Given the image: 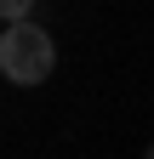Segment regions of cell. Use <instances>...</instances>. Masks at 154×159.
Masks as SVG:
<instances>
[{
  "mask_svg": "<svg viewBox=\"0 0 154 159\" xmlns=\"http://www.w3.org/2000/svg\"><path fill=\"white\" fill-rule=\"evenodd\" d=\"M57 68V46L51 34L34 23H6V34H0V74L12 80V85H46Z\"/></svg>",
  "mask_w": 154,
  "mask_h": 159,
  "instance_id": "1",
  "label": "cell"
},
{
  "mask_svg": "<svg viewBox=\"0 0 154 159\" xmlns=\"http://www.w3.org/2000/svg\"><path fill=\"white\" fill-rule=\"evenodd\" d=\"M0 17H6V23H29V17H34V0H0Z\"/></svg>",
  "mask_w": 154,
  "mask_h": 159,
  "instance_id": "2",
  "label": "cell"
},
{
  "mask_svg": "<svg viewBox=\"0 0 154 159\" xmlns=\"http://www.w3.org/2000/svg\"><path fill=\"white\" fill-rule=\"evenodd\" d=\"M143 159H154V148H148V153H143Z\"/></svg>",
  "mask_w": 154,
  "mask_h": 159,
  "instance_id": "3",
  "label": "cell"
}]
</instances>
